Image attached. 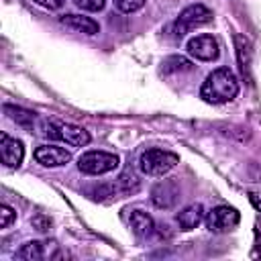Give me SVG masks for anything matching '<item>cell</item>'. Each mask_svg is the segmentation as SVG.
Here are the masks:
<instances>
[{"mask_svg":"<svg viewBox=\"0 0 261 261\" xmlns=\"http://www.w3.org/2000/svg\"><path fill=\"white\" fill-rule=\"evenodd\" d=\"M239 94V80L228 67H218L206 75L200 98L208 104H226Z\"/></svg>","mask_w":261,"mask_h":261,"instance_id":"obj_1","label":"cell"},{"mask_svg":"<svg viewBox=\"0 0 261 261\" xmlns=\"http://www.w3.org/2000/svg\"><path fill=\"white\" fill-rule=\"evenodd\" d=\"M39 135H45L49 139H59L65 141L71 147H86L90 143V135L86 128L69 124V122H59V120H41L37 126Z\"/></svg>","mask_w":261,"mask_h":261,"instance_id":"obj_2","label":"cell"},{"mask_svg":"<svg viewBox=\"0 0 261 261\" xmlns=\"http://www.w3.org/2000/svg\"><path fill=\"white\" fill-rule=\"evenodd\" d=\"M179 163V157L171 151H163V149H147L141 157H139V169L145 175L151 177H161L167 171H171L175 165Z\"/></svg>","mask_w":261,"mask_h":261,"instance_id":"obj_3","label":"cell"},{"mask_svg":"<svg viewBox=\"0 0 261 261\" xmlns=\"http://www.w3.org/2000/svg\"><path fill=\"white\" fill-rule=\"evenodd\" d=\"M210 20H212V12L204 4H192V6H188V8H184L179 12L175 22L171 24V33H173V37L181 39L186 33L194 31L196 27L208 24Z\"/></svg>","mask_w":261,"mask_h":261,"instance_id":"obj_4","label":"cell"},{"mask_svg":"<svg viewBox=\"0 0 261 261\" xmlns=\"http://www.w3.org/2000/svg\"><path fill=\"white\" fill-rule=\"evenodd\" d=\"M120 159L114 153H106V151H88L77 159L80 171L88 175H102V173L114 171Z\"/></svg>","mask_w":261,"mask_h":261,"instance_id":"obj_5","label":"cell"},{"mask_svg":"<svg viewBox=\"0 0 261 261\" xmlns=\"http://www.w3.org/2000/svg\"><path fill=\"white\" fill-rule=\"evenodd\" d=\"M241 216L230 206H216L206 214V228L210 232H224L239 224Z\"/></svg>","mask_w":261,"mask_h":261,"instance_id":"obj_6","label":"cell"},{"mask_svg":"<svg viewBox=\"0 0 261 261\" xmlns=\"http://www.w3.org/2000/svg\"><path fill=\"white\" fill-rule=\"evenodd\" d=\"M188 53L200 61H214L220 55V47L212 35H196L188 41Z\"/></svg>","mask_w":261,"mask_h":261,"instance_id":"obj_7","label":"cell"},{"mask_svg":"<svg viewBox=\"0 0 261 261\" xmlns=\"http://www.w3.org/2000/svg\"><path fill=\"white\" fill-rule=\"evenodd\" d=\"M35 159H37V163H41L45 167H61V165L69 163L71 153L57 145H41L35 149Z\"/></svg>","mask_w":261,"mask_h":261,"instance_id":"obj_8","label":"cell"},{"mask_svg":"<svg viewBox=\"0 0 261 261\" xmlns=\"http://www.w3.org/2000/svg\"><path fill=\"white\" fill-rule=\"evenodd\" d=\"M0 155H2V163L6 167H18L24 157V147L18 139H12L6 133H2L0 135Z\"/></svg>","mask_w":261,"mask_h":261,"instance_id":"obj_9","label":"cell"},{"mask_svg":"<svg viewBox=\"0 0 261 261\" xmlns=\"http://www.w3.org/2000/svg\"><path fill=\"white\" fill-rule=\"evenodd\" d=\"M55 255H57L55 243H47V241H29L16 253L18 259H27V261H41V259L55 257Z\"/></svg>","mask_w":261,"mask_h":261,"instance_id":"obj_10","label":"cell"},{"mask_svg":"<svg viewBox=\"0 0 261 261\" xmlns=\"http://www.w3.org/2000/svg\"><path fill=\"white\" fill-rule=\"evenodd\" d=\"M59 22L75 33H84V35H96L100 33V24L90 18V16H84V14H63L59 16Z\"/></svg>","mask_w":261,"mask_h":261,"instance_id":"obj_11","label":"cell"},{"mask_svg":"<svg viewBox=\"0 0 261 261\" xmlns=\"http://www.w3.org/2000/svg\"><path fill=\"white\" fill-rule=\"evenodd\" d=\"M151 200L157 208H171L177 200V186L169 179L159 181L151 192Z\"/></svg>","mask_w":261,"mask_h":261,"instance_id":"obj_12","label":"cell"},{"mask_svg":"<svg viewBox=\"0 0 261 261\" xmlns=\"http://www.w3.org/2000/svg\"><path fill=\"white\" fill-rule=\"evenodd\" d=\"M175 220H177L181 230H192L204 220V206L202 204H190L181 212H177Z\"/></svg>","mask_w":261,"mask_h":261,"instance_id":"obj_13","label":"cell"},{"mask_svg":"<svg viewBox=\"0 0 261 261\" xmlns=\"http://www.w3.org/2000/svg\"><path fill=\"white\" fill-rule=\"evenodd\" d=\"M128 226L139 237H149L155 230V222H153L151 214H147L143 210H130L128 212Z\"/></svg>","mask_w":261,"mask_h":261,"instance_id":"obj_14","label":"cell"},{"mask_svg":"<svg viewBox=\"0 0 261 261\" xmlns=\"http://www.w3.org/2000/svg\"><path fill=\"white\" fill-rule=\"evenodd\" d=\"M4 110L8 112V116H10L14 122H18V124H22V126H27V128H35V130H37V126H39V122H41V118H37L35 112H29V110H22V108H14V106H6Z\"/></svg>","mask_w":261,"mask_h":261,"instance_id":"obj_15","label":"cell"},{"mask_svg":"<svg viewBox=\"0 0 261 261\" xmlns=\"http://www.w3.org/2000/svg\"><path fill=\"white\" fill-rule=\"evenodd\" d=\"M234 45H237V55H239V65L243 75H249V63H251V45L245 37L234 35Z\"/></svg>","mask_w":261,"mask_h":261,"instance_id":"obj_16","label":"cell"},{"mask_svg":"<svg viewBox=\"0 0 261 261\" xmlns=\"http://www.w3.org/2000/svg\"><path fill=\"white\" fill-rule=\"evenodd\" d=\"M192 67H194V65H192V61H190V59H186V57H179V55L167 57V59H163V63H161V71H163V73L190 71Z\"/></svg>","mask_w":261,"mask_h":261,"instance_id":"obj_17","label":"cell"},{"mask_svg":"<svg viewBox=\"0 0 261 261\" xmlns=\"http://www.w3.org/2000/svg\"><path fill=\"white\" fill-rule=\"evenodd\" d=\"M112 2H114V6H116L120 12H126V14L137 12V10L143 8V4H145V0H112Z\"/></svg>","mask_w":261,"mask_h":261,"instance_id":"obj_18","label":"cell"},{"mask_svg":"<svg viewBox=\"0 0 261 261\" xmlns=\"http://www.w3.org/2000/svg\"><path fill=\"white\" fill-rule=\"evenodd\" d=\"M16 218V212L8 206V204H2L0 206V228H8Z\"/></svg>","mask_w":261,"mask_h":261,"instance_id":"obj_19","label":"cell"},{"mask_svg":"<svg viewBox=\"0 0 261 261\" xmlns=\"http://www.w3.org/2000/svg\"><path fill=\"white\" fill-rule=\"evenodd\" d=\"M73 4L82 10H88V12H98L104 8L106 0H73Z\"/></svg>","mask_w":261,"mask_h":261,"instance_id":"obj_20","label":"cell"},{"mask_svg":"<svg viewBox=\"0 0 261 261\" xmlns=\"http://www.w3.org/2000/svg\"><path fill=\"white\" fill-rule=\"evenodd\" d=\"M33 2H37L39 6L49 8V10H57V8H61V4H63V0H33Z\"/></svg>","mask_w":261,"mask_h":261,"instance_id":"obj_21","label":"cell"}]
</instances>
